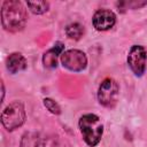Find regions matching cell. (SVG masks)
Instances as JSON below:
<instances>
[{
  "label": "cell",
  "instance_id": "cell-3",
  "mask_svg": "<svg viewBox=\"0 0 147 147\" xmlns=\"http://www.w3.org/2000/svg\"><path fill=\"white\" fill-rule=\"evenodd\" d=\"M26 113L22 101H13L1 113V123L7 131H14L25 122Z\"/></svg>",
  "mask_w": 147,
  "mask_h": 147
},
{
  "label": "cell",
  "instance_id": "cell-9",
  "mask_svg": "<svg viewBox=\"0 0 147 147\" xmlns=\"http://www.w3.org/2000/svg\"><path fill=\"white\" fill-rule=\"evenodd\" d=\"M26 65H28L26 59L21 53L17 52L9 54L6 60V68L10 74H17L18 71L26 69Z\"/></svg>",
  "mask_w": 147,
  "mask_h": 147
},
{
  "label": "cell",
  "instance_id": "cell-4",
  "mask_svg": "<svg viewBox=\"0 0 147 147\" xmlns=\"http://www.w3.org/2000/svg\"><path fill=\"white\" fill-rule=\"evenodd\" d=\"M119 86L113 78H105L98 88V100L100 105L107 108H113L118 100Z\"/></svg>",
  "mask_w": 147,
  "mask_h": 147
},
{
  "label": "cell",
  "instance_id": "cell-12",
  "mask_svg": "<svg viewBox=\"0 0 147 147\" xmlns=\"http://www.w3.org/2000/svg\"><path fill=\"white\" fill-rule=\"evenodd\" d=\"M26 6L31 10V13L36 15L45 14L49 9V3L47 1H28Z\"/></svg>",
  "mask_w": 147,
  "mask_h": 147
},
{
  "label": "cell",
  "instance_id": "cell-5",
  "mask_svg": "<svg viewBox=\"0 0 147 147\" xmlns=\"http://www.w3.org/2000/svg\"><path fill=\"white\" fill-rule=\"evenodd\" d=\"M127 64L137 77L144 76L147 64V51L141 45L131 46L127 53Z\"/></svg>",
  "mask_w": 147,
  "mask_h": 147
},
{
  "label": "cell",
  "instance_id": "cell-1",
  "mask_svg": "<svg viewBox=\"0 0 147 147\" xmlns=\"http://www.w3.org/2000/svg\"><path fill=\"white\" fill-rule=\"evenodd\" d=\"M28 21L26 9L18 0H6L1 7L2 28L11 33L20 32L25 28Z\"/></svg>",
  "mask_w": 147,
  "mask_h": 147
},
{
  "label": "cell",
  "instance_id": "cell-2",
  "mask_svg": "<svg viewBox=\"0 0 147 147\" xmlns=\"http://www.w3.org/2000/svg\"><path fill=\"white\" fill-rule=\"evenodd\" d=\"M78 126L84 141L90 147H95L103 133V124L101 118L95 114H84L78 121Z\"/></svg>",
  "mask_w": 147,
  "mask_h": 147
},
{
  "label": "cell",
  "instance_id": "cell-11",
  "mask_svg": "<svg viewBox=\"0 0 147 147\" xmlns=\"http://www.w3.org/2000/svg\"><path fill=\"white\" fill-rule=\"evenodd\" d=\"M65 34L69 39L79 40L84 34V26L80 23H70L65 28Z\"/></svg>",
  "mask_w": 147,
  "mask_h": 147
},
{
  "label": "cell",
  "instance_id": "cell-7",
  "mask_svg": "<svg viewBox=\"0 0 147 147\" xmlns=\"http://www.w3.org/2000/svg\"><path fill=\"white\" fill-rule=\"evenodd\" d=\"M92 23L95 30L98 31H107L111 29L116 23V15L109 9H99L94 13Z\"/></svg>",
  "mask_w": 147,
  "mask_h": 147
},
{
  "label": "cell",
  "instance_id": "cell-10",
  "mask_svg": "<svg viewBox=\"0 0 147 147\" xmlns=\"http://www.w3.org/2000/svg\"><path fill=\"white\" fill-rule=\"evenodd\" d=\"M41 138L38 132L28 131L25 132L20 141V147H40Z\"/></svg>",
  "mask_w": 147,
  "mask_h": 147
},
{
  "label": "cell",
  "instance_id": "cell-13",
  "mask_svg": "<svg viewBox=\"0 0 147 147\" xmlns=\"http://www.w3.org/2000/svg\"><path fill=\"white\" fill-rule=\"evenodd\" d=\"M42 103L51 114H53V115H60L61 114V107L55 100H53L51 98H45L42 100Z\"/></svg>",
  "mask_w": 147,
  "mask_h": 147
},
{
  "label": "cell",
  "instance_id": "cell-6",
  "mask_svg": "<svg viewBox=\"0 0 147 147\" xmlns=\"http://www.w3.org/2000/svg\"><path fill=\"white\" fill-rule=\"evenodd\" d=\"M60 60L62 65L72 72H80L87 67L86 54L80 49L72 48V49L64 51Z\"/></svg>",
  "mask_w": 147,
  "mask_h": 147
},
{
  "label": "cell",
  "instance_id": "cell-8",
  "mask_svg": "<svg viewBox=\"0 0 147 147\" xmlns=\"http://www.w3.org/2000/svg\"><path fill=\"white\" fill-rule=\"evenodd\" d=\"M63 52H64V45L61 41H56L52 48H49L47 52L44 53V55H42V63H44V65L46 68H48V69L56 68L57 59H59V56L61 57Z\"/></svg>",
  "mask_w": 147,
  "mask_h": 147
}]
</instances>
